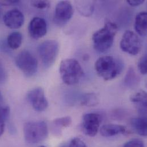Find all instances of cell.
<instances>
[{
    "instance_id": "6da1fadb",
    "label": "cell",
    "mask_w": 147,
    "mask_h": 147,
    "mask_svg": "<svg viewBox=\"0 0 147 147\" xmlns=\"http://www.w3.org/2000/svg\"><path fill=\"white\" fill-rule=\"evenodd\" d=\"M117 30L118 26L115 23L111 21L106 22L103 28L96 31L92 36L94 49L100 53L109 49L113 45Z\"/></svg>"
},
{
    "instance_id": "7a4b0ae2",
    "label": "cell",
    "mask_w": 147,
    "mask_h": 147,
    "mask_svg": "<svg viewBox=\"0 0 147 147\" xmlns=\"http://www.w3.org/2000/svg\"><path fill=\"white\" fill-rule=\"evenodd\" d=\"M95 70L97 74L105 81L114 79L121 72L122 63L111 56L100 57L95 63Z\"/></svg>"
},
{
    "instance_id": "3957f363",
    "label": "cell",
    "mask_w": 147,
    "mask_h": 147,
    "mask_svg": "<svg viewBox=\"0 0 147 147\" xmlns=\"http://www.w3.org/2000/svg\"><path fill=\"white\" fill-rule=\"evenodd\" d=\"M59 70L63 82L68 85L78 83L84 75L81 65L78 61L74 59H68L62 61Z\"/></svg>"
},
{
    "instance_id": "277c9868",
    "label": "cell",
    "mask_w": 147,
    "mask_h": 147,
    "mask_svg": "<svg viewBox=\"0 0 147 147\" xmlns=\"http://www.w3.org/2000/svg\"><path fill=\"white\" fill-rule=\"evenodd\" d=\"M25 141L29 144H37L44 140L48 136V128L44 121H33L26 123L24 127Z\"/></svg>"
},
{
    "instance_id": "5b68a950",
    "label": "cell",
    "mask_w": 147,
    "mask_h": 147,
    "mask_svg": "<svg viewBox=\"0 0 147 147\" xmlns=\"http://www.w3.org/2000/svg\"><path fill=\"white\" fill-rule=\"evenodd\" d=\"M38 51L44 67L49 68L56 60L59 53V44L56 40H47L39 45Z\"/></svg>"
},
{
    "instance_id": "8992f818",
    "label": "cell",
    "mask_w": 147,
    "mask_h": 147,
    "mask_svg": "<svg viewBox=\"0 0 147 147\" xmlns=\"http://www.w3.org/2000/svg\"><path fill=\"white\" fill-rule=\"evenodd\" d=\"M16 64L28 77L33 76L37 71V60L30 52L27 51H22L17 56Z\"/></svg>"
},
{
    "instance_id": "52a82bcc",
    "label": "cell",
    "mask_w": 147,
    "mask_h": 147,
    "mask_svg": "<svg viewBox=\"0 0 147 147\" xmlns=\"http://www.w3.org/2000/svg\"><path fill=\"white\" fill-rule=\"evenodd\" d=\"M120 48L123 52L135 56L140 52L142 44L141 40L135 33L131 30H127L121 38Z\"/></svg>"
},
{
    "instance_id": "ba28073f",
    "label": "cell",
    "mask_w": 147,
    "mask_h": 147,
    "mask_svg": "<svg viewBox=\"0 0 147 147\" xmlns=\"http://www.w3.org/2000/svg\"><path fill=\"white\" fill-rule=\"evenodd\" d=\"M74 14V9L71 3L67 1L59 2L55 8L54 22L59 26H65L72 18Z\"/></svg>"
},
{
    "instance_id": "9c48e42d",
    "label": "cell",
    "mask_w": 147,
    "mask_h": 147,
    "mask_svg": "<svg viewBox=\"0 0 147 147\" xmlns=\"http://www.w3.org/2000/svg\"><path fill=\"white\" fill-rule=\"evenodd\" d=\"M101 116L96 113H89L82 117V128L84 132L90 137H94L98 133L101 123Z\"/></svg>"
},
{
    "instance_id": "30bf717a",
    "label": "cell",
    "mask_w": 147,
    "mask_h": 147,
    "mask_svg": "<svg viewBox=\"0 0 147 147\" xmlns=\"http://www.w3.org/2000/svg\"><path fill=\"white\" fill-rule=\"evenodd\" d=\"M27 99L36 111L42 112L48 107V102L44 90L41 87L36 88L30 90L28 93Z\"/></svg>"
},
{
    "instance_id": "8fae6325",
    "label": "cell",
    "mask_w": 147,
    "mask_h": 147,
    "mask_svg": "<svg viewBox=\"0 0 147 147\" xmlns=\"http://www.w3.org/2000/svg\"><path fill=\"white\" fill-rule=\"evenodd\" d=\"M28 32L30 37L36 40L44 37L47 32L46 21L41 17H34L29 24Z\"/></svg>"
},
{
    "instance_id": "7c38bea8",
    "label": "cell",
    "mask_w": 147,
    "mask_h": 147,
    "mask_svg": "<svg viewBox=\"0 0 147 147\" xmlns=\"http://www.w3.org/2000/svg\"><path fill=\"white\" fill-rule=\"evenodd\" d=\"M3 19L6 26L10 29H18L21 28L25 21L23 13L16 9L7 11L3 16Z\"/></svg>"
},
{
    "instance_id": "4fadbf2b",
    "label": "cell",
    "mask_w": 147,
    "mask_h": 147,
    "mask_svg": "<svg viewBox=\"0 0 147 147\" xmlns=\"http://www.w3.org/2000/svg\"><path fill=\"white\" fill-rule=\"evenodd\" d=\"M131 102L137 104L141 117L147 118V94L146 91L141 90L130 97Z\"/></svg>"
},
{
    "instance_id": "5bb4252c",
    "label": "cell",
    "mask_w": 147,
    "mask_h": 147,
    "mask_svg": "<svg viewBox=\"0 0 147 147\" xmlns=\"http://www.w3.org/2000/svg\"><path fill=\"white\" fill-rule=\"evenodd\" d=\"M125 127L117 125L109 124L102 125L100 128V134L104 138H110L120 134H124L126 132Z\"/></svg>"
},
{
    "instance_id": "9a60e30c",
    "label": "cell",
    "mask_w": 147,
    "mask_h": 147,
    "mask_svg": "<svg viewBox=\"0 0 147 147\" xmlns=\"http://www.w3.org/2000/svg\"><path fill=\"white\" fill-rule=\"evenodd\" d=\"M135 28L140 36H146L147 33V13L142 11L138 13L135 18Z\"/></svg>"
},
{
    "instance_id": "2e32d148",
    "label": "cell",
    "mask_w": 147,
    "mask_h": 147,
    "mask_svg": "<svg viewBox=\"0 0 147 147\" xmlns=\"http://www.w3.org/2000/svg\"><path fill=\"white\" fill-rule=\"evenodd\" d=\"M131 125L139 135L144 137L147 136V118L142 117L133 118L131 120Z\"/></svg>"
},
{
    "instance_id": "e0dca14e",
    "label": "cell",
    "mask_w": 147,
    "mask_h": 147,
    "mask_svg": "<svg viewBox=\"0 0 147 147\" xmlns=\"http://www.w3.org/2000/svg\"><path fill=\"white\" fill-rule=\"evenodd\" d=\"M140 81L139 76L132 67H130L126 74L124 83L125 85L129 88H134L138 86Z\"/></svg>"
},
{
    "instance_id": "ac0fdd59",
    "label": "cell",
    "mask_w": 147,
    "mask_h": 147,
    "mask_svg": "<svg viewBox=\"0 0 147 147\" xmlns=\"http://www.w3.org/2000/svg\"><path fill=\"white\" fill-rule=\"evenodd\" d=\"M22 41V35L21 33L14 32L10 33L7 38V44L12 49H17L21 46Z\"/></svg>"
},
{
    "instance_id": "d6986e66",
    "label": "cell",
    "mask_w": 147,
    "mask_h": 147,
    "mask_svg": "<svg viewBox=\"0 0 147 147\" xmlns=\"http://www.w3.org/2000/svg\"><path fill=\"white\" fill-rule=\"evenodd\" d=\"M98 96L95 93H87L82 96L81 98V104L86 107H94L99 103Z\"/></svg>"
},
{
    "instance_id": "ffe728a7",
    "label": "cell",
    "mask_w": 147,
    "mask_h": 147,
    "mask_svg": "<svg viewBox=\"0 0 147 147\" xmlns=\"http://www.w3.org/2000/svg\"><path fill=\"white\" fill-rule=\"evenodd\" d=\"M77 8L80 13L85 16H89L92 15L94 6L92 1H77Z\"/></svg>"
},
{
    "instance_id": "44dd1931",
    "label": "cell",
    "mask_w": 147,
    "mask_h": 147,
    "mask_svg": "<svg viewBox=\"0 0 147 147\" xmlns=\"http://www.w3.org/2000/svg\"><path fill=\"white\" fill-rule=\"evenodd\" d=\"M72 120L70 116H65L53 120V124L59 128H63L69 127L72 124Z\"/></svg>"
},
{
    "instance_id": "7402d4cb",
    "label": "cell",
    "mask_w": 147,
    "mask_h": 147,
    "mask_svg": "<svg viewBox=\"0 0 147 147\" xmlns=\"http://www.w3.org/2000/svg\"><path fill=\"white\" fill-rule=\"evenodd\" d=\"M10 114V108L7 106H0V124H5Z\"/></svg>"
},
{
    "instance_id": "603a6c76",
    "label": "cell",
    "mask_w": 147,
    "mask_h": 147,
    "mask_svg": "<svg viewBox=\"0 0 147 147\" xmlns=\"http://www.w3.org/2000/svg\"><path fill=\"white\" fill-rule=\"evenodd\" d=\"M138 69L142 74H146L147 72V55H144L140 58L138 63Z\"/></svg>"
},
{
    "instance_id": "cb8c5ba5",
    "label": "cell",
    "mask_w": 147,
    "mask_h": 147,
    "mask_svg": "<svg viewBox=\"0 0 147 147\" xmlns=\"http://www.w3.org/2000/svg\"><path fill=\"white\" fill-rule=\"evenodd\" d=\"M31 3L33 6L40 9L48 8L51 5L49 1H33Z\"/></svg>"
},
{
    "instance_id": "d4e9b609",
    "label": "cell",
    "mask_w": 147,
    "mask_h": 147,
    "mask_svg": "<svg viewBox=\"0 0 147 147\" xmlns=\"http://www.w3.org/2000/svg\"><path fill=\"white\" fill-rule=\"evenodd\" d=\"M123 147H145L144 142L139 139H134L127 142Z\"/></svg>"
},
{
    "instance_id": "484cf974",
    "label": "cell",
    "mask_w": 147,
    "mask_h": 147,
    "mask_svg": "<svg viewBox=\"0 0 147 147\" xmlns=\"http://www.w3.org/2000/svg\"><path fill=\"white\" fill-rule=\"evenodd\" d=\"M68 147H88L85 143L80 138H75L69 143Z\"/></svg>"
},
{
    "instance_id": "4316f807",
    "label": "cell",
    "mask_w": 147,
    "mask_h": 147,
    "mask_svg": "<svg viewBox=\"0 0 147 147\" xmlns=\"http://www.w3.org/2000/svg\"><path fill=\"white\" fill-rule=\"evenodd\" d=\"M7 74L6 69L2 61L0 59V84L5 83L7 80Z\"/></svg>"
},
{
    "instance_id": "83f0119b",
    "label": "cell",
    "mask_w": 147,
    "mask_h": 147,
    "mask_svg": "<svg viewBox=\"0 0 147 147\" xmlns=\"http://www.w3.org/2000/svg\"><path fill=\"white\" fill-rule=\"evenodd\" d=\"M144 0H129L127 1V3L132 6H138L144 2Z\"/></svg>"
},
{
    "instance_id": "f1b7e54d",
    "label": "cell",
    "mask_w": 147,
    "mask_h": 147,
    "mask_svg": "<svg viewBox=\"0 0 147 147\" xmlns=\"http://www.w3.org/2000/svg\"><path fill=\"white\" fill-rule=\"evenodd\" d=\"M19 2V1H0V4L3 5H10L16 4Z\"/></svg>"
},
{
    "instance_id": "f546056e",
    "label": "cell",
    "mask_w": 147,
    "mask_h": 147,
    "mask_svg": "<svg viewBox=\"0 0 147 147\" xmlns=\"http://www.w3.org/2000/svg\"><path fill=\"white\" fill-rule=\"evenodd\" d=\"M5 129V124H0V136L3 134Z\"/></svg>"
},
{
    "instance_id": "4dcf8cb0",
    "label": "cell",
    "mask_w": 147,
    "mask_h": 147,
    "mask_svg": "<svg viewBox=\"0 0 147 147\" xmlns=\"http://www.w3.org/2000/svg\"><path fill=\"white\" fill-rule=\"evenodd\" d=\"M3 96L0 91V106H1L3 104Z\"/></svg>"
},
{
    "instance_id": "1f68e13d",
    "label": "cell",
    "mask_w": 147,
    "mask_h": 147,
    "mask_svg": "<svg viewBox=\"0 0 147 147\" xmlns=\"http://www.w3.org/2000/svg\"><path fill=\"white\" fill-rule=\"evenodd\" d=\"M2 12H3V10H2V5L0 4V18L2 14Z\"/></svg>"
},
{
    "instance_id": "d6a6232c",
    "label": "cell",
    "mask_w": 147,
    "mask_h": 147,
    "mask_svg": "<svg viewBox=\"0 0 147 147\" xmlns=\"http://www.w3.org/2000/svg\"><path fill=\"white\" fill-rule=\"evenodd\" d=\"M68 147V146H66V145H64V146H62V147Z\"/></svg>"
},
{
    "instance_id": "836d02e7",
    "label": "cell",
    "mask_w": 147,
    "mask_h": 147,
    "mask_svg": "<svg viewBox=\"0 0 147 147\" xmlns=\"http://www.w3.org/2000/svg\"><path fill=\"white\" fill-rule=\"evenodd\" d=\"M46 147L45 146H40V147Z\"/></svg>"
}]
</instances>
